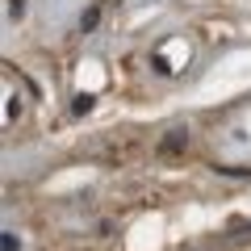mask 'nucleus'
Segmentation results:
<instances>
[{
	"label": "nucleus",
	"mask_w": 251,
	"mask_h": 251,
	"mask_svg": "<svg viewBox=\"0 0 251 251\" xmlns=\"http://www.w3.org/2000/svg\"><path fill=\"white\" fill-rule=\"evenodd\" d=\"M92 109V97H75V113H88Z\"/></svg>",
	"instance_id": "1"
},
{
	"label": "nucleus",
	"mask_w": 251,
	"mask_h": 251,
	"mask_svg": "<svg viewBox=\"0 0 251 251\" xmlns=\"http://www.w3.org/2000/svg\"><path fill=\"white\" fill-rule=\"evenodd\" d=\"M9 9H13V17H21L25 13V0H9Z\"/></svg>",
	"instance_id": "2"
}]
</instances>
